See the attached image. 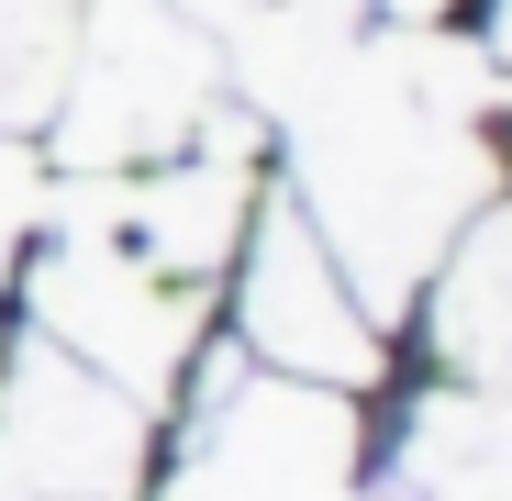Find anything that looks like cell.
<instances>
[{
    "instance_id": "1",
    "label": "cell",
    "mask_w": 512,
    "mask_h": 501,
    "mask_svg": "<svg viewBox=\"0 0 512 501\" xmlns=\"http://www.w3.org/2000/svg\"><path fill=\"white\" fill-rule=\"evenodd\" d=\"M234 334L256 357H279L290 379H323V390H368L379 379V323L357 312L346 268L323 257V223H301V201H268L256 212V245H245V279H234Z\"/></svg>"
},
{
    "instance_id": "2",
    "label": "cell",
    "mask_w": 512,
    "mask_h": 501,
    "mask_svg": "<svg viewBox=\"0 0 512 501\" xmlns=\"http://www.w3.org/2000/svg\"><path fill=\"white\" fill-rule=\"evenodd\" d=\"M501 56H512V0H501Z\"/></svg>"
}]
</instances>
